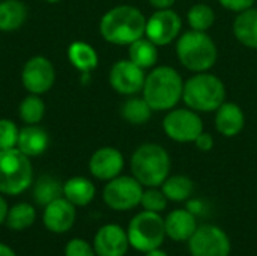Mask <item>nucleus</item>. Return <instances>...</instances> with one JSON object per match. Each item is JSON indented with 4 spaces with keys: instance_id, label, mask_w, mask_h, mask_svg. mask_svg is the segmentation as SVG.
Listing matches in <instances>:
<instances>
[{
    "instance_id": "19",
    "label": "nucleus",
    "mask_w": 257,
    "mask_h": 256,
    "mask_svg": "<svg viewBox=\"0 0 257 256\" xmlns=\"http://www.w3.org/2000/svg\"><path fill=\"white\" fill-rule=\"evenodd\" d=\"M17 148L27 157H39L48 148V134L38 125H24L20 128Z\"/></svg>"
},
{
    "instance_id": "8",
    "label": "nucleus",
    "mask_w": 257,
    "mask_h": 256,
    "mask_svg": "<svg viewBox=\"0 0 257 256\" xmlns=\"http://www.w3.org/2000/svg\"><path fill=\"white\" fill-rule=\"evenodd\" d=\"M143 186L134 177L119 175L107 181L102 190L105 205L114 211H128L140 205Z\"/></svg>"
},
{
    "instance_id": "21",
    "label": "nucleus",
    "mask_w": 257,
    "mask_h": 256,
    "mask_svg": "<svg viewBox=\"0 0 257 256\" xmlns=\"http://www.w3.org/2000/svg\"><path fill=\"white\" fill-rule=\"evenodd\" d=\"M235 38L248 48H257V8L239 12L233 20Z\"/></svg>"
},
{
    "instance_id": "30",
    "label": "nucleus",
    "mask_w": 257,
    "mask_h": 256,
    "mask_svg": "<svg viewBox=\"0 0 257 256\" xmlns=\"http://www.w3.org/2000/svg\"><path fill=\"white\" fill-rule=\"evenodd\" d=\"M187 21L193 30L206 32L214 26L215 21L214 9L206 3H196L190 8L187 14Z\"/></svg>"
},
{
    "instance_id": "38",
    "label": "nucleus",
    "mask_w": 257,
    "mask_h": 256,
    "mask_svg": "<svg viewBox=\"0 0 257 256\" xmlns=\"http://www.w3.org/2000/svg\"><path fill=\"white\" fill-rule=\"evenodd\" d=\"M0 256H17L15 252L5 243H0Z\"/></svg>"
},
{
    "instance_id": "4",
    "label": "nucleus",
    "mask_w": 257,
    "mask_h": 256,
    "mask_svg": "<svg viewBox=\"0 0 257 256\" xmlns=\"http://www.w3.org/2000/svg\"><path fill=\"white\" fill-rule=\"evenodd\" d=\"M176 54L184 68L193 72L209 71L218 57L217 45L206 32L188 30L176 39Z\"/></svg>"
},
{
    "instance_id": "16",
    "label": "nucleus",
    "mask_w": 257,
    "mask_h": 256,
    "mask_svg": "<svg viewBox=\"0 0 257 256\" xmlns=\"http://www.w3.org/2000/svg\"><path fill=\"white\" fill-rule=\"evenodd\" d=\"M75 217V205H72L66 198L62 196L44 207L42 223L50 232L65 234L74 226Z\"/></svg>"
},
{
    "instance_id": "13",
    "label": "nucleus",
    "mask_w": 257,
    "mask_h": 256,
    "mask_svg": "<svg viewBox=\"0 0 257 256\" xmlns=\"http://www.w3.org/2000/svg\"><path fill=\"white\" fill-rule=\"evenodd\" d=\"M146 80L145 69L137 66L130 59L117 60L108 74L110 86L120 95L133 97L143 91V84Z\"/></svg>"
},
{
    "instance_id": "27",
    "label": "nucleus",
    "mask_w": 257,
    "mask_h": 256,
    "mask_svg": "<svg viewBox=\"0 0 257 256\" xmlns=\"http://www.w3.org/2000/svg\"><path fill=\"white\" fill-rule=\"evenodd\" d=\"M161 190L169 201L173 202H185L191 198L194 192V183L191 178L185 175H173L167 177L166 181L161 184Z\"/></svg>"
},
{
    "instance_id": "20",
    "label": "nucleus",
    "mask_w": 257,
    "mask_h": 256,
    "mask_svg": "<svg viewBox=\"0 0 257 256\" xmlns=\"http://www.w3.org/2000/svg\"><path fill=\"white\" fill-rule=\"evenodd\" d=\"M95 195V184L84 177H72L63 183V198H66L75 207L89 205Z\"/></svg>"
},
{
    "instance_id": "33",
    "label": "nucleus",
    "mask_w": 257,
    "mask_h": 256,
    "mask_svg": "<svg viewBox=\"0 0 257 256\" xmlns=\"http://www.w3.org/2000/svg\"><path fill=\"white\" fill-rule=\"evenodd\" d=\"M65 256H96V253L93 246H90L86 240L74 238L66 243Z\"/></svg>"
},
{
    "instance_id": "31",
    "label": "nucleus",
    "mask_w": 257,
    "mask_h": 256,
    "mask_svg": "<svg viewBox=\"0 0 257 256\" xmlns=\"http://www.w3.org/2000/svg\"><path fill=\"white\" fill-rule=\"evenodd\" d=\"M167 202L169 199L166 198L163 190H158V187H148L146 190H143L140 205L143 207V210L161 213L167 208Z\"/></svg>"
},
{
    "instance_id": "25",
    "label": "nucleus",
    "mask_w": 257,
    "mask_h": 256,
    "mask_svg": "<svg viewBox=\"0 0 257 256\" xmlns=\"http://www.w3.org/2000/svg\"><path fill=\"white\" fill-rule=\"evenodd\" d=\"M62 196L63 184L51 175H42L33 184V199L41 207H45Z\"/></svg>"
},
{
    "instance_id": "9",
    "label": "nucleus",
    "mask_w": 257,
    "mask_h": 256,
    "mask_svg": "<svg viewBox=\"0 0 257 256\" xmlns=\"http://www.w3.org/2000/svg\"><path fill=\"white\" fill-rule=\"evenodd\" d=\"M163 130L169 139L179 143H194L197 136L203 131L202 118L191 109L169 110L163 121Z\"/></svg>"
},
{
    "instance_id": "39",
    "label": "nucleus",
    "mask_w": 257,
    "mask_h": 256,
    "mask_svg": "<svg viewBox=\"0 0 257 256\" xmlns=\"http://www.w3.org/2000/svg\"><path fill=\"white\" fill-rule=\"evenodd\" d=\"M145 256H169L164 250H161L160 247L158 249H154V250H149V252H146Z\"/></svg>"
},
{
    "instance_id": "3",
    "label": "nucleus",
    "mask_w": 257,
    "mask_h": 256,
    "mask_svg": "<svg viewBox=\"0 0 257 256\" xmlns=\"http://www.w3.org/2000/svg\"><path fill=\"white\" fill-rule=\"evenodd\" d=\"M170 155L158 143L140 145L131 157L133 177L143 187H161L170 174Z\"/></svg>"
},
{
    "instance_id": "32",
    "label": "nucleus",
    "mask_w": 257,
    "mask_h": 256,
    "mask_svg": "<svg viewBox=\"0 0 257 256\" xmlns=\"http://www.w3.org/2000/svg\"><path fill=\"white\" fill-rule=\"evenodd\" d=\"M18 133H20V128L17 127L14 121L2 118L0 119V151L17 148Z\"/></svg>"
},
{
    "instance_id": "6",
    "label": "nucleus",
    "mask_w": 257,
    "mask_h": 256,
    "mask_svg": "<svg viewBox=\"0 0 257 256\" xmlns=\"http://www.w3.org/2000/svg\"><path fill=\"white\" fill-rule=\"evenodd\" d=\"M33 184V166L30 157L18 148L0 151V193L18 196Z\"/></svg>"
},
{
    "instance_id": "7",
    "label": "nucleus",
    "mask_w": 257,
    "mask_h": 256,
    "mask_svg": "<svg viewBox=\"0 0 257 256\" xmlns=\"http://www.w3.org/2000/svg\"><path fill=\"white\" fill-rule=\"evenodd\" d=\"M126 234H128L130 246L142 253L161 247L164 238L167 237L164 228V219L161 217V214L148 210L137 213L130 220Z\"/></svg>"
},
{
    "instance_id": "24",
    "label": "nucleus",
    "mask_w": 257,
    "mask_h": 256,
    "mask_svg": "<svg viewBox=\"0 0 257 256\" xmlns=\"http://www.w3.org/2000/svg\"><path fill=\"white\" fill-rule=\"evenodd\" d=\"M128 47H130L128 50L130 60L134 62L137 66L148 69V68L155 66V63L158 62V45L154 44L146 36L134 41Z\"/></svg>"
},
{
    "instance_id": "18",
    "label": "nucleus",
    "mask_w": 257,
    "mask_h": 256,
    "mask_svg": "<svg viewBox=\"0 0 257 256\" xmlns=\"http://www.w3.org/2000/svg\"><path fill=\"white\" fill-rule=\"evenodd\" d=\"M245 127V115L235 103H223L215 110V128L224 137L238 136Z\"/></svg>"
},
{
    "instance_id": "1",
    "label": "nucleus",
    "mask_w": 257,
    "mask_h": 256,
    "mask_svg": "<svg viewBox=\"0 0 257 256\" xmlns=\"http://www.w3.org/2000/svg\"><path fill=\"white\" fill-rule=\"evenodd\" d=\"M146 17L140 9L119 5L108 9L99 21V33L113 45H130L145 36Z\"/></svg>"
},
{
    "instance_id": "2",
    "label": "nucleus",
    "mask_w": 257,
    "mask_h": 256,
    "mask_svg": "<svg viewBox=\"0 0 257 256\" xmlns=\"http://www.w3.org/2000/svg\"><path fill=\"white\" fill-rule=\"evenodd\" d=\"M142 92L154 112L172 110L182 100L184 80L175 68L157 66L146 75Z\"/></svg>"
},
{
    "instance_id": "12",
    "label": "nucleus",
    "mask_w": 257,
    "mask_h": 256,
    "mask_svg": "<svg viewBox=\"0 0 257 256\" xmlns=\"http://www.w3.org/2000/svg\"><path fill=\"white\" fill-rule=\"evenodd\" d=\"M56 81V69L50 59L45 56L30 57L21 71V83L29 94L44 95Z\"/></svg>"
},
{
    "instance_id": "5",
    "label": "nucleus",
    "mask_w": 257,
    "mask_h": 256,
    "mask_svg": "<svg viewBox=\"0 0 257 256\" xmlns=\"http://www.w3.org/2000/svg\"><path fill=\"white\" fill-rule=\"evenodd\" d=\"M182 101L194 112H215L226 101V86L208 71L196 72L184 83Z\"/></svg>"
},
{
    "instance_id": "23",
    "label": "nucleus",
    "mask_w": 257,
    "mask_h": 256,
    "mask_svg": "<svg viewBox=\"0 0 257 256\" xmlns=\"http://www.w3.org/2000/svg\"><path fill=\"white\" fill-rule=\"evenodd\" d=\"M68 59L75 69L84 74H89L98 66V53L90 44L83 41H74L68 47Z\"/></svg>"
},
{
    "instance_id": "10",
    "label": "nucleus",
    "mask_w": 257,
    "mask_h": 256,
    "mask_svg": "<svg viewBox=\"0 0 257 256\" xmlns=\"http://www.w3.org/2000/svg\"><path fill=\"white\" fill-rule=\"evenodd\" d=\"M188 249L191 256H229L230 238L215 225L197 226L196 232L188 240Z\"/></svg>"
},
{
    "instance_id": "40",
    "label": "nucleus",
    "mask_w": 257,
    "mask_h": 256,
    "mask_svg": "<svg viewBox=\"0 0 257 256\" xmlns=\"http://www.w3.org/2000/svg\"><path fill=\"white\" fill-rule=\"evenodd\" d=\"M47 3H51V5H54V3H59V2H62V0H45Z\"/></svg>"
},
{
    "instance_id": "35",
    "label": "nucleus",
    "mask_w": 257,
    "mask_h": 256,
    "mask_svg": "<svg viewBox=\"0 0 257 256\" xmlns=\"http://www.w3.org/2000/svg\"><path fill=\"white\" fill-rule=\"evenodd\" d=\"M194 145H196V148H197L199 151L208 152V151H211V149L214 148V139H212L211 134L202 131V133L197 136V139L194 140Z\"/></svg>"
},
{
    "instance_id": "29",
    "label": "nucleus",
    "mask_w": 257,
    "mask_h": 256,
    "mask_svg": "<svg viewBox=\"0 0 257 256\" xmlns=\"http://www.w3.org/2000/svg\"><path fill=\"white\" fill-rule=\"evenodd\" d=\"M35 220H36L35 207L27 202H20L9 208L5 223L8 225V228L14 231H23L30 228L35 223Z\"/></svg>"
},
{
    "instance_id": "15",
    "label": "nucleus",
    "mask_w": 257,
    "mask_h": 256,
    "mask_svg": "<svg viewBox=\"0 0 257 256\" xmlns=\"http://www.w3.org/2000/svg\"><path fill=\"white\" fill-rule=\"evenodd\" d=\"M123 166L125 160L122 152L113 146H102L89 158V172L99 181H110L119 177Z\"/></svg>"
},
{
    "instance_id": "22",
    "label": "nucleus",
    "mask_w": 257,
    "mask_h": 256,
    "mask_svg": "<svg viewBox=\"0 0 257 256\" xmlns=\"http://www.w3.org/2000/svg\"><path fill=\"white\" fill-rule=\"evenodd\" d=\"M27 20V6L21 0L0 2V30L15 32Z\"/></svg>"
},
{
    "instance_id": "36",
    "label": "nucleus",
    "mask_w": 257,
    "mask_h": 256,
    "mask_svg": "<svg viewBox=\"0 0 257 256\" xmlns=\"http://www.w3.org/2000/svg\"><path fill=\"white\" fill-rule=\"evenodd\" d=\"M175 2L176 0H149L151 6H154L155 9H172Z\"/></svg>"
},
{
    "instance_id": "28",
    "label": "nucleus",
    "mask_w": 257,
    "mask_h": 256,
    "mask_svg": "<svg viewBox=\"0 0 257 256\" xmlns=\"http://www.w3.org/2000/svg\"><path fill=\"white\" fill-rule=\"evenodd\" d=\"M47 112L45 101L41 98V95L29 94L18 106V116L24 122V125H38Z\"/></svg>"
},
{
    "instance_id": "37",
    "label": "nucleus",
    "mask_w": 257,
    "mask_h": 256,
    "mask_svg": "<svg viewBox=\"0 0 257 256\" xmlns=\"http://www.w3.org/2000/svg\"><path fill=\"white\" fill-rule=\"evenodd\" d=\"M8 211H9V207H8V202L6 199L2 196L0 193V225L6 222V216H8Z\"/></svg>"
},
{
    "instance_id": "26",
    "label": "nucleus",
    "mask_w": 257,
    "mask_h": 256,
    "mask_svg": "<svg viewBox=\"0 0 257 256\" xmlns=\"http://www.w3.org/2000/svg\"><path fill=\"white\" fill-rule=\"evenodd\" d=\"M152 109L146 103V100L142 97H131L120 106V116L131 125H143L146 124L152 116Z\"/></svg>"
},
{
    "instance_id": "17",
    "label": "nucleus",
    "mask_w": 257,
    "mask_h": 256,
    "mask_svg": "<svg viewBox=\"0 0 257 256\" xmlns=\"http://www.w3.org/2000/svg\"><path fill=\"white\" fill-rule=\"evenodd\" d=\"M164 228H166V235L170 240L178 243L188 241L197 229L196 214H193L190 210L185 208L173 210L164 219Z\"/></svg>"
},
{
    "instance_id": "34",
    "label": "nucleus",
    "mask_w": 257,
    "mask_h": 256,
    "mask_svg": "<svg viewBox=\"0 0 257 256\" xmlns=\"http://www.w3.org/2000/svg\"><path fill=\"white\" fill-rule=\"evenodd\" d=\"M218 2L227 11H232V12L239 14V12H242L245 9L253 8V5H254L256 0H218Z\"/></svg>"
},
{
    "instance_id": "11",
    "label": "nucleus",
    "mask_w": 257,
    "mask_h": 256,
    "mask_svg": "<svg viewBox=\"0 0 257 256\" xmlns=\"http://www.w3.org/2000/svg\"><path fill=\"white\" fill-rule=\"evenodd\" d=\"M182 29V18L173 9H157L146 18L145 36L158 47L169 45L179 38Z\"/></svg>"
},
{
    "instance_id": "14",
    "label": "nucleus",
    "mask_w": 257,
    "mask_h": 256,
    "mask_svg": "<svg viewBox=\"0 0 257 256\" xmlns=\"http://www.w3.org/2000/svg\"><path fill=\"white\" fill-rule=\"evenodd\" d=\"M93 249L96 256H125L130 249L128 234L122 226L107 223L95 234Z\"/></svg>"
}]
</instances>
